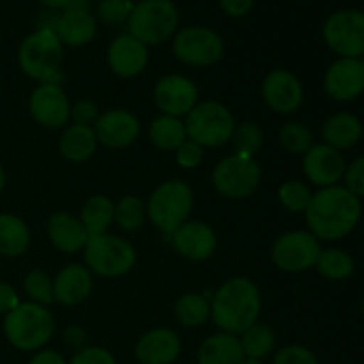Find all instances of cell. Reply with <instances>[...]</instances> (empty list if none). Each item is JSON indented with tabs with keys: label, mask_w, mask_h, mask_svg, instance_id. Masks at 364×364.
Returning <instances> with one entry per match:
<instances>
[{
	"label": "cell",
	"mask_w": 364,
	"mask_h": 364,
	"mask_svg": "<svg viewBox=\"0 0 364 364\" xmlns=\"http://www.w3.org/2000/svg\"><path fill=\"white\" fill-rule=\"evenodd\" d=\"M146 205L137 196H124L116 203L114 208V223L123 231H135L144 224Z\"/></svg>",
	"instance_id": "obj_33"
},
{
	"label": "cell",
	"mask_w": 364,
	"mask_h": 364,
	"mask_svg": "<svg viewBox=\"0 0 364 364\" xmlns=\"http://www.w3.org/2000/svg\"><path fill=\"white\" fill-rule=\"evenodd\" d=\"M277 198L288 212L302 213L308 210L313 194L308 185L302 181H287L277 191Z\"/></svg>",
	"instance_id": "obj_37"
},
{
	"label": "cell",
	"mask_w": 364,
	"mask_h": 364,
	"mask_svg": "<svg viewBox=\"0 0 364 364\" xmlns=\"http://www.w3.org/2000/svg\"><path fill=\"white\" fill-rule=\"evenodd\" d=\"M135 4L132 0H100L96 7L98 20L105 25H121L130 18Z\"/></svg>",
	"instance_id": "obj_39"
},
{
	"label": "cell",
	"mask_w": 364,
	"mask_h": 364,
	"mask_svg": "<svg viewBox=\"0 0 364 364\" xmlns=\"http://www.w3.org/2000/svg\"><path fill=\"white\" fill-rule=\"evenodd\" d=\"M240 343L245 358L259 359L262 361L276 347V334H274V331L269 326L256 322L255 326H251L247 331L242 333Z\"/></svg>",
	"instance_id": "obj_32"
},
{
	"label": "cell",
	"mask_w": 364,
	"mask_h": 364,
	"mask_svg": "<svg viewBox=\"0 0 364 364\" xmlns=\"http://www.w3.org/2000/svg\"><path fill=\"white\" fill-rule=\"evenodd\" d=\"M180 13L171 0H141L135 4L128 27L130 36L148 45H162L176 32Z\"/></svg>",
	"instance_id": "obj_6"
},
{
	"label": "cell",
	"mask_w": 364,
	"mask_h": 364,
	"mask_svg": "<svg viewBox=\"0 0 364 364\" xmlns=\"http://www.w3.org/2000/svg\"><path fill=\"white\" fill-rule=\"evenodd\" d=\"M96 28V18L85 7H68L66 13L57 20L53 31L63 45L78 48L95 39Z\"/></svg>",
	"instance_id": "obj_24"
},
{
	"label": "cell",
	"mask_w": 364,
	"mask_h": 364,
	"mask_svg": "<svg viewBox=\"0 0 364 364\" xmlns=\"http://www.w3.org/2000/svg\"><path fill=\"white\" fill-rule=\"evenodd\" d=\"M70 364H116V359L107 348L85 347L73 355Z\"/></svg>",
	"instance_id": "obj_43"
},
{
	"label": "cell",
	"mask_w": 364,
	"mask_h": 364,
	"mask_svg": "<svg viewBox=\"0 0 364 364\" xmlns=\"http://www.w3.org/2000/svg\"><path fill=\"white\" fill-rule=\"evenodd\" d=\"M272 364H318V361L308 348L291 345V347L281 348L274 358Z\"/></svg>",
	"instance_id": "obj_41"
},
{
	"label": "cell",
	"mask_w": 364,
	"mask_h": 364,
	"mask_svg": "<svg viewBox=\"0 0 364 364\" xmlns=\"http://www.w3.org/2000/svg\"><path fill=\"white\" fill-rule=\"evenodd\" d=\"M39 2L45 4V6H48V7H52V9H63V7H66L68 9L73 0H39Z\"/></svg>",
	"instance_id": "obj_49"
},
{
	"label": "cell",
	"mask_w": 364,
	"mask_h": 364,
	"mask_svg": "<svg viewBox=\"0 0 364 364\" xmlns=\"http://www.w3.org/2000/svg\"><path fill=\"white\" fill-rule=\"evenodd\" d=\"M85 267L100 277H121L134 269L137 252L134 245L117 235L89 237L84 247Z\"/></svg>",
	"instance_id": "obj_8"
},
{
	"label": "cell",
	"mask_w": 364,
	"mask_h": 364,
	"mask_svg": "<svg viewBox=\"0 0 364 364\" xmlns=\"http://www.w3.org/2000/svg\"><path fill=\"white\" fill-rule=\"evenodd\" d=\"M304 213L309 233L318 240H338L358 226L361 203L345 187L334 185L316 192Z\"/></svg>",
	"instance_id": "obj_1"
},
{
	"label": "cell",
	"mask_w": 364,
	"mask_h": 364,
	"mask_svg": "<svg viewBox=\"0 0 364 364\" xmlns=\"http://www.w3.org/2000/svg\"><path fill=\"white\" fill-rule=\"evenodd\" d=\"M194 208V192L181 180H167L160 183L146 203V213L153 226L162 233L173 235L188 220Z\"/></svg>",
	"instance_id": "obj_5"
},
{
	"label": "cell",
	"mask_w": 364,
	"mask_h": 364,
	"mask_svg": "<svg viewBox=\"0 0 364 364\" xmlns=\"http://www.w3.org/2000/svg\"><path fill=\"white\" fill-rule=\"evenodd\" d=\"M212 320L220 333L238 336L258 322L262 311V295L258 287L247 277H231L213 294Z\"/></svg>",
	"instance_id": "obj_2"
},
{
	"label": "cell",
	"mask_w": 364,
	"mask_h": 364,
	"mask_svg": "<svg viewBox=\"0 0 364 364\" xmlns=\"http://www.w3.org/2000/svg\"><path fill=\"white\" fill-rule=\"evenodd\" d=\"M180 354V336L167 327L149 331L135 345V358L142 364H173Z\"/></svg>",
	"instance_id": "obj_22"
},
{
	"label": "cell",
	"mask_w": 364,
	"mask_h": 364,
	"mask_svg": "<svg viewBox=\"0 0 364 364\" xmlns=\"http://www.w3.org/2000/svg\"><path fill=\"white\" fill-rule=\"evenodd\" d=\"M4 187H6V171H4L2 164H0V192H2Z\"/></svg>",
	"instance_id": "obj_50"
},
{
	"label": "cell",
	"mask_w": 364,
	"mask_h": 364,
	"mask_svg": "<svg viewBox=\"0 0 364 364\" xmlns=\"http://www.w3.org/2000/svg\"><path fill=\"white\" fill-rule=\"evenodd\" d=\"M347 191L352 192L355 198H364V156L355 160L345 173Z\"/></svg>",
	"instance_id": "obj_44"
},
{
	"label": "cell",
	"mask_w": 364,
	"mask_h": 364,
	"mask_svg": "<svg viewBox=\"0 0 364 364\" xmlns=\"http://www.w3.org/2000/svg\"><path fill=\"white\" fill-rule=\"evenodd\" d=\"M363 63H364V60H363Z\"/></svg>",
	"instance_id": "obj_53"
},
{
	"label": "cell",
	"mask_w": 364,
	"mask_h": 364,
	"mask_svg": "<svg viewBox=\"0 0 364 364\" xmlns=\"http://www.w3.org/2000/svg\"><path fill=\"white\" fill-rule=\"evenodd\" d=\"M173 247L188 262H206L217 249V235L201 220H187L173 235Z\"/></svg>",
	"instance_id": "obj_17"
},
{
	"label": "cell",
	"mask_w": 364,
	"mask_h": 364,
	"mask_svg": "<svg viewBox=\"0 0 364 364\" xmlns=\"http://www.w3.org/2000/svg\"><path fill=\"white\" fill-rule=\"evenodd\" d=\"M326 91L338 102L358 98L364 91V63L359 59H340L327 70Z\"/></svg>",
	"instance_id": "obj_19"
},
{
	"label": "cell",
	"mask_w": 364,
	"mask_h": 364,
	"mask_svg": "<svg viewBox=\"0 0 364 364\" xmlns=\"http://www.w3.org/2000/svg\"><path fill=\"white\" fill-rule=\"evenodd\" d=\"M92 288L91 270L80 263H71L60 269L53 279V301L63 306H78L91 297Z\"/></svg>",
	"instance_id": "obj_21"
},
{
	"label": "cell",
	"mask_w": 364,
	"mask_h": 364,
	"mask_svg": "<svg viewBox=\"0 0 364 364\" xmlns=\"http://www.w3.org/2000/svg\"><path fill=\"white\" fill-rule=\"evenodd\" d=\"M28 112L34 121L48 130L63 128L70 121L71 103L59 84H39L28 98Z\"/></svg>",
	"instance_id": "obj_13"
},
{
	"label": "cell",
	"mask_w": 364,
	"mask_h": 364,
	"mask_svg": "<svg viewBox=\"0 0 364 364\" xmlns=\"http://www.w3.org/2000/svg\"><path fill=\"white\" fill-rule=\"evenodd\" d=\"M28 364H68L66 359L55 350H41L28 361Z\"/></svg>",
	"instance_id": "obj_47"
},
{
	"label": "cell",
	"mask_w": 364,
	"mask_h": 364,
	"mask_svg": "<svg viewBox=\"0 0 364 364\" xmlns=\"http://www.w3.org/2000/svg\"><path fill=\"white\" fill-rule=\"evenodd\" d=\"M98 148L95 128L85 124H70L64 128L59 139V151L66 160L75 164L85 162L91 159Z\"/></svg>",
	"instance_id": "obj_25"
},
{
	"label": "cell",
	"mask_w": 364,
	"mask_h": 364,
	"mask_svg": "<svg viewBox=\"0 0 364 364\" xmlns=\"http://www.w3.org/2000/svg\"><path fill=\"white\" fill-rule=\"evenodd\" d=\"M315 267L327 279H345L354 272V259L340 249H327L320 252Z\"/></svg>",
	"instance_id": "obj_34"
},
{
	"label": "cell",
	"mask_w": 364,
	"mask_h": 364,
	"mask_svg": "<svg viewBox=\"0 0 364 364\" xmlns=\"http://www.w3.org/2000/svg\"><path fill=\"white\" fill-rule=\"evenodd\" d=\"M361 121L348 112L331 116L322 127V137L327 146L334 149L352 148L361 139Z\"/></svg>",
	"instance_id": "obj_27"
},
{
	"label": "cell",
	"mask_w": 364,
	"mask_h": 364,
	"mask_svg": "<svg viewBox=\"0 0 364 364\" xmlns=\"http://www.w3.org/2000/svg\"><path fill=\"white\" fill-rule=\"evenodd\" d=\"M244 358L240 338L230 333L206 338L198 352L199 364H240Z\"/></svg>",
	"instance_id": "obj_26"
},
{
	"label": "cell",
	"mask_w": 364,
	"mask_h": 364,
	"mask_svg": "<svg viewBox=\"0 0 364 364\" xmlns=\"http://www.w3.org/2000/svg\"><path fill=\"white\" fill-rule=\"evenodd\" d=\"M173 52L178 60L188 66H213L223 59L224 41L208 27H185L174 36Z\"/></svg>",
	"instance_id": "obj_10"
},
{
	"label": "cell",
	"mask_w": 364,
	"mask_h": 364,
	"mask_svg": "<svg viewBox=\"0 0 364 364\" xmlns=\"http://www.w3.org/2000/svg\"><path fill=\"white\" fill-rule=\"evenodd\" d=\"M114 208L116 205L107 196H92L84 203L78 219L87 230L89 237L109 233V228L114 223Z\"/></svg>",
	"instance_id": "obj_29"
},
{
	"label": "cell",
	"mask_w": 364,
	"mask_h": 364,
	"mask_svg": "<svg viewBox=\"0 0 364 364\" xmlns=\"http://www.w3.org/2000/svg\"><path fill=\"white\" fill-rule=\"evenodd\" d=\"M363 315H364V301H363Z\"/></svg>",
	"instance_id": "obj_52"
},
{
	"label": "cell",
	"mask_w": 364,
	"mask_h": 364,
	"mask_svg": "<svg viewBox=\"0 0 364 364\" xmlns=\"http://www.w3.org/2000/svg\"><path fill=\"white\" fill-rule=\"evenodd\" d=\"M64 45L53 28L41 27L28 34L18 50V64L27 77L41 84H59V68L63 63Z\"/></svg>",
	"instance_id": "obj_4"
},
{
	"label": "cell",
	"mask_w": 364,
	"mask_h": 364,
	"mask_svg": "<svg viewBox=\"0 0 364 364\" xmlns=\"http://www.w3.org/2000/svg\"><path fill=\"white\" fill-rule=\"evenodd\" d=\"M187 139L198 142L203 148H220L231 141L235 117L228 107L219 102H201L185 116Z\"/></svg>",
	"instance_id": "obj_7"
},
{
	"label": "cell",
	"mask_w": 364,
	"mask_h": 364,
	"mask_svg": "<svg viewBox=\"0 0 364 364\" xmlns=\"http://www.w3.org/2000/svg\"><path fill=\"white\" fill-rule=\"evenodd\" d=\"M149 141L160 151H176L178 146L187 139L185 124L180 117L162 116L155 117L149 124Z\"/></svg>",
	"instance_id": "obj_30"
},
{
	"label": "cell",
	"mask_w": 364,
	"mask_h": 364,
	"mask_svg": "<svg viewBox=\"0 0 364 364\" xmlns=\"http://www.w3.org/2000/svg\"><path fill=\"white\" fill-rule=\"evenodd\" d=\"M262 96L274 112L288 116L301 107L304 91H302L301 80L294 73L277 68L270 71L263 80Z\"/></svg>",
	"instance_id": "obj_16"
},
{
	"label": "cell",
	"mask_w": 364,
	"mask_h": 364,
	"mask_svg": "<svg viewBox=\"0 0 364 364\" xmlns=\"http://www.w3.org/2000/svg\"><path fill=\"white\" fill-rule=\"evenodd\" d=\"M230 142L233 144L237 155L252 156L255 159V155L263 146V130L259 128L258 123L244 121V123L235 127Z\"/></svg>",
	"instance_id": "obj_35"
},
{
	"label": "cell",
	"mask_w": 364,
	"mask_h": 364,
	"mask_svg": "<svg viewBox=\"0 0 364 364\" xmlns=\"http://www.w3.org/2000/svg\"><path fill=\"white\" fill-rule=\"evenodd\" d=\"M92 128L98 144L112 149H124L137 141L141 134V121L130 110L112 109L100 114Z\"/></svg>",
	"instance_id": "obj_15"
},
{
	"label": "cell",
	"mask_w": 364,
	"mask_h": 364,
	"mask_svg": "<svg viewBox=\"0 0 364 364\" xmlns=\"http://www.w3.org/2000/svg\"><path fill=\"white\" fill-rule=\"evenodd\" d=\"M174 156H176L178 166L183 167V169H196L199 164L205 159V148L199 146L198 142L191 141V139H185L178 149L174 151Z\"/></svg>",
	"instance_id": "obj_40"
},
{
	"label": "cell",
	"mask_w": 364,
	"mask_h": 364,
	"mask_svg": "<svg viewBox=\"0 0 364 364\" xmlns=\"http://www.w3.org/2000/svg\"><path fill=\"white\" fill-rule=\"evenodd\" d=\"M23 290L31 297V302L36 304L48 306L50 302H53V279L43 270H31L25 276Z\"/></svg>",
	"instance_id": "obj_38"
},
{
	"label": "cell",
	"mask_w": 364,
	"mask_h": 364,
	"mask_svg": "<svg viewBox=\"0 0 364 364\" xmlns=\"http://www.w3.org/2000/svg\"><path fill=\"white\" fill-rule=\"evenodd\" d=\"M31 245V231L25 220L11 213H0V255L18 258Z\"/></svg>",
	"instance_id": "obj_28"
},
{
	"label": "cell",
	"mask_w": 364,
	"mask_h": 364,
	"mask_svg": "<svg viewBox=\"0 0 364 364\" xmlns=\"http://www.w3.org/2000/svg\"><path fill=\"white\" fill-rule=\"evenodd\" d=\"M156 107L162 110L166 116L173 117H185L196 105L199 100L198 85L191 78L183 75H166L160 78L153 91Z\"/></svg>",
	"instance_id": "obj_14"
},
{
	"label": "cell",
	"mask_w": 364,
	"mask_h": 364,
	"mask_svg": "<svg viewBox=\"0 0 364 364\" xmlns=\"http://www.w3.org/2000/svg\"><path fill=\"white\" fill-rule=\"evenodd\" d=\"M64 338H66V343L71 345V347H77V348H85L82 347V345L85 343V333L80 329V327H70V329L66 331V334H64Z\"/></svg>",
	"instance_id": "obj_48"
},
{
	"label": "cell",
	"mask_w": 364,
	"mask_h": 364,
	"mask_svg": "<svg viewBox=\"0 0 364 364\" xmlns=\"http://www.w3.org/2000/svg\"><path fill=\"white\" fill-rule=\"evenodd\" d=\"M100 117L98 105L91 100H78L75 105H71L70 119L75 124H85V127H92L96 119Z\"/></svg>",
	"instance_id": "obj_42"
},
{
	"label": "cell",
	"mask_w": 364,
	"mask_h": 364,
	"mask_svg": "<svg viewBox=\"0 0 364 364\" xmlns=\"http://www.w3.org/2000/svg\"><path fill=\"white\" fill-rule=\"evenodd\" d=\"M55 318L46 306L20 302L4 318V334L18 350H39L53 336Z\"/></svg>",
	"instance_id": "obj_3"
},
{
	"label": "cell",
	"mask_w": 364,
	"mask_h": 364,
	"mask_svg": "<svg viewBox=\"0 0 364 364\" xmlns=\"http://www.w3.org/2000/svg\"><path fill=\"white\" fill-rule=\"evenodd\" d=\"M46 233L53 247L68 255L82 251L89 240V233L82 220L70 212L53 213L46 224Z\"/></svg>",
	"instance_id": "obj_23"
},
{
	"label": "cell",
	"mask_w": 364,
	"mask_h": 364,
	"mask_svg": "<svg viewBox=\"0 0 364 364\" xmlns=\"http://www.w3.org/2000/svg\"><path fill=\"white\" fill-rule=\"evenodd\" d=\"M327 45L343 59H358L364 53V13L338 11L323 25Z\"/></svg>",
	"instance_id": "obj_12"
},
{
	"label": "cell",
	"mask_w": 364,
	"mask_h": 364,
	"mask_svg": "<svg viewBox=\"0 0 364 364\" xmlns=\"http://www.w3.org/2000/svg\"><path fill=\"white\" fill-rule=\"evenodd\" d=\"M20 304L16 290L9 283L0 281V315H7Z\"/></svg>",
	"instance_id": "obj_45"
},
{
	"label": "cell",
	"mask_w": 364,
	"mask_h": 364,
	"mask_svg": "<svg viewBox=\"0 0 364 364\" xmlns=\"http://www.w3.org/2000/svg\"><path fill=\"white\" fill-rule=\"evenodd\" d=\"M174 316L187 329L205 326L212 316L210 301L201 294H185L174 304Z\"/></svg>",
	"instance_id": "obj_31"
},
{
	"label": "cell",
	"mask_w": 364,
	"mask_h": 364,
	"mask_svg": "<svg viewBox=\"0 0 364 364\" xmlns=\"http://www.w3.org/2000/svg\"><path fill=\"white\" fill-rule=\"evenodd\" d=\"M306 178L318 187H334L345 174V159L340 151L327 144L311 146L302 162Z\"/></svg>",
	"instance_id": "obj_18"
},
{
	"label": "cell",
	"mask_w": 364,
	"mask_h": 364,
	"mask_svg": "<svg viewBox=\"0 0 364 364\" xmlns=\"http://www.w3.org/2000/svg\"><path fill=\"white\" fill-rule=\"evenodd\" d=\"M148 46L144 43L135 39L134 36L124 34L110 43L107 63L117 77L134 78L148 66Z\"/></svg>",
	"instance_id": "obj_20"
},
{
	"label": "cell",
	"mask_w": 364,
	"mask_h": 364,
	"mask_svg": "<svg viewBox=\"0 0 364 364\" xmlns=\"http://www.w3.org/2000/svg\"><path fill=\"white\" fill-rule=\"evenodd\" d=\"M322 247L320 240L309 231H290L274 242L272 262L283 272H304L316 265Z\"/></svg>",
	"instance_id": "obj_11"
},
{
	"label": "cell",
	"mask_w": 364,
	"mask_h": 364,
	"mask_svg": "<svg viewBox=\"0 0 364 364\" xmlns=\"http://www.w3.org/2000/svg\"><path fill=\"white\" fill-rule=\"evenodd\" d=\"M252 2H255V0H219V4H220V7H223L224 13L230 14V16H233V18L247 14L249 11H251Z\"/></svg>",
	"instance_id": "obj_46"
},
{
	"label": "cell",
	"mask_w": 364,
	"mask_h": 364,
	"mask_svg": "<svg viewBox=\"0 0 364 364\" xmlns=\"http://www.w3.org/2000/svg\"><path fill=\"white\" fill-rule=\"evenodd\" d=\"M279 142L288 153L304 155L313 146V134L301 121H290L279 130Z\"/></svg>",
	"instance_id": "obj_36"
},
{
	"label": "cell",
	"mask_w": 364,
	"mask_h": 364,
	"mask_svg": "<svg viewBox=\"0 0 364 364\" xmlns=\"http://www.w3.org/2000/svg\"><path fill=\"white\" fill-rule=\"evenodd\" d=\"M262 181V169L252 156L230 155L212 171V183L228 199H245L252 196Z\"/></svg>",
	"instance_id": "obj_9"
},
{
	"label": "cell",
	"mask_w": 364,
	"mask_h": 364,
	"mask_svg": "<svg viewBox=\"0 0 364 364\" xmlns=\"http://www.w3.org/2000/svg\"><path fill=\"white\" fill-rule=\"evenodd\" d=\"M240 364H263L259 359H252V358H244L240 361Z\"/></svg>",
	"instance_id": "obj_51"
}]
</instances>
